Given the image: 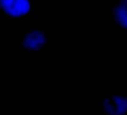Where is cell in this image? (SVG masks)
<instances>
[{"mask_svg": "<svg viewBox=\"0 0 127 115\" xmlns=\"http://www.w3.org/2000/svg\"><path fill=\"white\" fill-rule=\"evenodd\" d=\"M15 19L13 18V17H8V18H6V19H4L3 20V21H8V22H10V21H13V20H14Z\"/></svg>", "mask_w": 127, "mask_h": 115, "instance_id": "2", "label": "cell"}, {"mask_svg": "<svg viewBox=\"0 0 127 115\" xmlns=\"http://www.w3.org/2000/svg\"><path fill=\"white\" fill-rule=\"evenodd\" d=\"M3 13H3V10H2V9L0 8V16H2Z\"/></svg>", "mask_w": 127, "mask_h": 115, "instance_id": "5", "label": "cell"}, {"mask_svg": "<svg viewBox=\"0 0 127 115\" xmlns=\"http://www.w3.org/2000/svg\"><path fill=\"white\" fill-rule=\"evenodd\" d=\"M23 34H24L25 36H28L29 35V31H23Z\"/></svg>", "mask_w": 127, "mask_h": 115, "instance_id": "4", "label": "cell"}, {"mask_svg": "<svg viewBox=\"0 0 127 115\" xmlns=\"http://www.w3.org/2000/svg\"><path fill=\"white\" fill-rule=\"evenodd\" d=\"M113 18L121 29L127 31V0H120L113 8Z\"/></svg>", "mask_w": 127, "mask_h": 115, "instance_id": "1", "label": "cell"}, {"mask_svg": "<svg viewBox=\"0 0 127 115\" xmlns=\"http://www.w3.org/2000/svg\"><path fill=\"white\" fill-rule=\"evenodd\" d=\"M96 108H99L100 107V100L99 99H96Z\"/></svg>", "mask_w": 127, "mask_h": 115, "instance_id": "3", "label": "cell"}, {"mask_svg": "<svg viewBox=\"0 0 127 115\" xmlns=\"http://www.w3.org/2000/svg\"><path fill=\"white\" fill-rule=\"evenodd\" d=\"M1 1H2V0H0V2H1Z\"/></svg>", "mask_w": 127, "mask_h": 115, "instance_id": "7", "label": "cell"}, {"mask_svg": "<svg viewBox=\"0 0 127 115\" xmlns=\"http://www.w3.org/2000/svg\"><path fill=\"white\" fill-rule=\"evenodd\" d=\"M21 40H22V37H21V36H19V37H18V40H19V41H20Z\"/></svg>", "mask_w": 127, "mask_h": 115, "instance_id": "6", "label": "cell"}]
</instances>
